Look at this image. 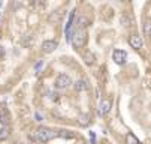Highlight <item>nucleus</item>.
<instances>
[{
    "instance_id": "obj_17",
    "label": "nucleus",
    "mask_w": 151,
    "mask_h": 144,
    "mask_svg": "<svg viewBox=\"0 0 151 144\" xmlns=\"http://www.w3.org/2000/svg\"><path fill=\"white\" fill-rule=\"evenodd\" d=\"M0 122H2L3 125H6V123H8V120H6V116L2 113V111H0Z\"/></svg>"
},
{
    "instance_id": "obj_6",
    "label": "nucleus",
    "mask_w": 151,
    "mask_h": 144,
    "mask_svg": "<svg viewBox=\"0 0 151 144\" xmlns=\"http://www.w3.org/2000/svg\"><path fill=\"white\" fill-rule=\"evenodd\" d=\"M129 44H130V47L135 48V50H139L142 48V45H144V41H142V38L139 35H132L129 39Z\"/></svg>"
},
{
    "instance_id": "obj_7",
    "label": "nucleus",
    "mask_w": 151,
    "mask_h": 144,
    "mask_svg": "<svg viewBox=\"0 0 151 144\" xmlns=\"http://www.w3.org/2000/svg\"><path fill=\"white\" fill-rule=\"evenodd\" d=\"M109 110H111V104H109V101H102V102L99 104V114H100V116L108 114V113H109Z\"/></svg>"
},
{
    "instance_id": "obj_21",
    "label": "nucleus",
    "mask_w": 151,
    "mask_h": 144,
    "mask_svg": "<svg viewBox=\"0 0 151 144\" xmlns=\"http://www.w3.org/2000/svg\"><path fill=\"white\" fill-rule=\"evenodd\" d=\"M3 53H5V50H3V47H0V56H3Z\"/></svg>"
},
{
    "instance_id": "obj_16",
    "label": "nucleus",
    "mask_w": 151,
    "mask_h": 144,
    "mask_svg": "<svg viewBox=\"0 0 151 144\" xmlns=\"http://www.w3.org/2000/svg\"><path fill=\"white\" fill-rule=\"evenodd\" d=\"M121 23H123V26H129V23H130V20L126 17V15H123L121 17Z\"/></svg>"
},
{
    "instance_id": "obj_3",
    "label": "nucleus",
    "mask_w": 151,
    "mask_h": 144,
    "mask_svg": "<svg viewBox=\"0 0 151 144\" xmlns=\"http://www.w3.org/2000/svg\"><path fill=\"white\" fill-rule=\"evenodd\" d=\"M70 84H72V80H70V77L66 75V74H60L57 77V80H55V87L57 89H67Z\"/></svg>"
},
{
    "instance_id": "obj_14",
    "label": "nucleus",
    "mask_w": 151,
    "mask_h": 144,
    "mask_svg": "<svg viewBox=\"0 0 151 144\" xmlns=\"http://www.w3.org/2000/svg\"><path fill=\"white\" fill-rule=\"evenodd\" d=\"M8 135H9V131H8V128H2V129H0V140L8 138Z\"/></svg>"
},
{
    "instance_id": "obj_4",
    "label": "nucleus",
    "mask_w": 151,
    "mask_h": 144,
    "mask_svg": "<svg viewBox=\"0 0 151 144\" xmlns=\"http://www.w3.org/2000/svg\"><path fill=\"white\" fill-rule=\"evenodd\" d=\"M112 59H114V62L117 65H124L127 60V53L126 51H123V50H114L112 51Z\"/></svg>"
},
{
    "instance_id": "obj_15",
    "label": "nucleus",
    "mask_w": 151,
    "mask_h": 144,
    "mask_svg": "<svg viewBox=\"0 0 151 144\" xmlns=\"http://www.w3.org/2000/svg\"><path fill=\"white\" fill-rule=\"evenodd\" d=\"M78 26H81V27H84V26H87V18H84V17H81V18H78Z\"/></svg>"
},
{
    "instance_id": "obj_22",
    "label": "nucleus",
    "mask_w": 151,
    "mask_h": 144,
    "mask_svg": "<svg viewBox=\"0 0 151 144\" xmlns=\"http://www.w3.org/2000/svg\"><path fill=\"white\" fill-rule=\"evenodd\" d=\"M80 144H85V143H80Z\"/></svg>"
},
{
    "instance_id": "obj_13",
    "label": "nucleus",
    "mask_w": 151,
    "mask_h": 144,
    "mask_svg": "<svg viewBox=\"0 0 151 144\" xmlns=\"http://www.w3.org/2000/svg\"><path fill=\"white\" fill-rule=\"evenodd\" d=\"M126 138H127V143H129V144H139V140H138L133 134H130V132L127 134Z\"/></svg>"
},
{
    "instance_id": "obj_5",
    "label": "nucleus",
    "mask_w": 151,
    "mask_h": 144,
    "mask_svg": "<svg viewBox=\"0 0 151 144\" xmlns=\"http://www.w3.org/2000/svg\"><path fill=\"white\" fill-rule=\"evenodd\" d=\"M57 47H58V45H57L55 41H43V42H42L41 50H42V53L49 54V53H52V51H54Z\"/></svg>"
},
{
    "instance_id": "obj_10",
    "label": "nucleus",
    "mask_w": 151,
    "mask_h": 144,
    "mask_svg": "<svg viewBox=\"0 0 151 144\" xmlns=\"http://www.w3.org/2000/svg\"><path fill=\"white\" fill-rule=\"evenodd\" d=\"M82 59H84V63L85 65H93L94 60H96V57H94V54L91 53V51H87V53L82 56Z\"/></svg>"
},
{
    "instance_id": "obj_8",
    "label": "nucleus",
    "mask_w": 151,
    "mask_h": 144,
    "mask_svg": "<svg viewBox=\"0 0 151 144\" xmlns=\"http://www.w3.org/2000/svg\"><path fill=\"white\" fill-rule=\"evenodd\" d=\"M73 87H75L76 92H82V90H87L88 89V84H87V81H85V80H78V81H75Z\"/></svg>"
},
{
    "instance_id": "obj_20",
    "label": "nucleus",
    "mask_w": 151,
    "mask_h": 144,
    "mask_svg": "<svg viewBox=\"0 0 151 144\" xmlns=\"http://www.w3.org/2000/svg\"><path fill=\"white\" fill-rule=\"evenodd\" d=\"M81 122L85 125V123H87V116H81Z\"/></svg>"
},
{
    "instance_id": "obj_12",
    "label": "nucleus",
    "mask_w": 151,
    "mask_h": 144,
    "mask_svg": "<svg viewBox=\"0 0 151 144\" xmlns=\"http://www.w3.org/2000/svg\"><path fill=\"white\" fill-rule=\"evenodd\" d=\"M150 35H151V23L147 20V21L144 23V36L148 38Z\"/></svg>"
},
{
    "instance_id": "obj_9",
    "label": "nucleus",
    "mask_w": 151,
    "mask_h": 144,
    "mask_svg": "<svg viewBox=\"0 0 151 144\" xmlns=\"http://www.w3.org/2000/svg\"><path fill=\"white\" fill-rule=\"evenodd\" d=\"M57 137H61V138H64V140H72L75 135H73V132H70V131L60 129V131H57Z\"/></svg>"
},
{
    "instance_id": "obj_11",
    "label": "nucleus",
    "mask_w": 151,
    "mask_h": 144,
    "mask_svg": "<svg viewBox=\"0 0 151 144\" xmlns=\"http://www.w3.org/2000/svg\"><path fill=\"white\" fill-rule=\"evenodd\" d=\"M33 44V35H24L23 39H21V45L24 47H29V45Z\"/></svg>"
},
{
    "instance_id": "obj_2",
    "label": "nucleus",
    "mask_w": 151,
    "mask_h": 144,
    "mask_svg": "<svg viewBox=\"0 0 151 144\" xmlns=\"http://www.w3.org/2000/svg\"><path fill=\"white\" fill-rule=\"evenodd\" d=\"M36 134H37V138L41 140V141H43V143L51 141V140H54L55 137H57L55 131H52V129H49V128H43V126L39 128Z\"/></svg>"
},
{
    "instance_id": "obj_1",
    "label": "nucleus",
    "mask_w": 151,
    "mask_h": 144,
    "mask_svg": "<svg viewBox=\"0 0 151 144\" xmlns=\"http://www.w3.org/2000/svg\"><path fill=\"white\" fill-rule=\"evenodd\" d=\"M70 42L75 48H82L85 42H87V33L84 30H80V32H73V35L70 38Z\"/></svg>"
},
{
    "instance_id": "obj_19",
    "label": "nucleus",
    "mask_w": 151,
    "mask_h": 144,
    "mask_svg": "<svg viewBox=\"0 0 151 144\" xmlns=\"http://www.w3.org/2000/svg\"><path fill=\"white\" fill-rule=\"evenodd\" d=\"M90 140H91V143H96V134L94 132H90Z\"/></svg>"
},
{
    "instance_id": "obj_18",
    "label": "nucleus",
    "mask_w": 151,
    "mask_h": 144,
    "mask_svg": "<svg viewBox=\"0 0 151 144\" xmlns=\"http://www.w3.org/2000/svg\"><path fill=\"white\" fill-rule=\"evenodd\" d=\"M42 66H43V60H41V62H37V63L35 65V69H36V71H39V69H41Z\"/></svg>"
}]
</instances>
